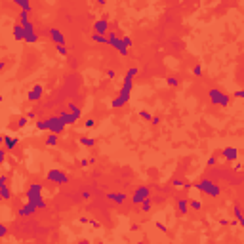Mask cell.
Returning a JSON list of instances; mask_svg holds the SVG:
<instances>
[{
  "label": "cell",
  "instance_id": "cell-17",
  "mask_svg": "<svg viewBox=\"0 0 244 244\" xmlns=\"http://www.w3.org/2000/svg\"><path fill=\"white\" fill-rule=\"evenodd\" d=\"M2 141H4V147L8 149V151L16 149V145L19 143V139H17V138H10V135H4V138H2Z\"/></svg>",
  "mask_w": 244,
  "mask_h": 244
},
{
  "label": "cell",
  "instance_id": "cell-38",
  "mask_svg": "<svg viewBox=\"0 0 244 244\" xmlns=\"http://www.w3.org/2000/svg\"><path fill=\"white\" fill-rule=\"evenodd\" d=\"M84 126H86V128H94V126H96V120H94V118H88Z\"/></svg>",
  "mask_w": 244,
  "mask_h": 244
},
{
  "label": "cell",
  "instance_id": "cell-50",
  "mask_svg": "<svg viewBox=\"0 0 244 244\" xmlns=\"http://www.w3.org/2000/svg\"><path fill=\"white\" fill-rule=\"evenodd\" d=\"M235 96H236V97H242V99H244V90H240V92H236Z\"/></svg>",
  "mask_w": 244,
  "mask_h": 244
},
{
  "label": "cell",
  "instance_id": "cell-10",
  "mask_svg": "<svg viewBox=\"0 0 244 244\" xmlns=\"http://www.w3.org/2000/svg\"><path fill=\"white\" fill-rule=\"evenodd\" d=\"M37 210H38V208H37V206H34L33 202H29V200H27V204H25V206H21V208H19V212H17V214H19V216H21V218H29V216H33V214H34V212H37Z\"/></svg>",
  "mask_w": 244,
  "mask_h": 244
},
{
  "label": "cell",
  "instance_id": "cell-29",
  "mask_svg": "<svg viewBox=\"0 0 244 244\" xmlns=\"http://www.w3.org/2000/svg\"><path fill=\"white\" fill-rule=\"evenodd\" d=\"M37 128H38V130H48V122H46V118L37 120Z\"/></svg>",
  "mask_w": 244,
  "mask_h": 244
},
{
  "label": "cell",
  "instance_id": "cell-26",
  "mask_svg": "<svg viewBox=\"0 0 244 244\" xmlns=\"http://www.w3.org/2000/svg\"><path fill=\"white\" fill-rule=\"evenodd\" d=\"M118 40H120V38L117 37V33L111 31V33H109V46H113V48H114V46L118 44Z\"/></svg>",
  "mask_w": 244,
  "mask_h": 244
},
{
  "label": "cell",
  "instance_id": "cell-43",
  "mask_svg": "<svg viewBox=\"0 0 244 244\" xmlns=\"http://www.w3.org/2000/svg\"><path fill=\"white\" fill-rule=\"evenodd\" d=\"M27 117H29V120H33V118H37V113H34V111H29Z\"/></svg>",
  "mask_w": 244,
  "mask_h": 244
},
{
  "label": "cell",
  "instance_id": "cell-40",
  "mask_svg": "<svg viewBox=\"0 0 244 244\" xmlns=\"http://www.w3.org/2000/svg\"><path fill=\"white\" fill-rule=\"evenodd\" d=\"M6 153H8V149H6V151H0V162H6Z\"/></svg>",
  "mask_w": 244,
  "mask_h": 244
},
{
  "label": "cell",
  "instance_id": "cell-22",
  "mask_svg": "<svg viewBox=\"0 0 244 244\" xmlns=\"http://www.w3.org/2000/svg\"><path fill=\"white\" fill-rule=\"evenodd\" d=\"M57 135H59V134H54V132H50V134L46 135V145L54 147L55 143H57Z\"/></svg>",
  "mask_w": 244,
  "mask_h": 244
},
{
  "label": "cell",
  "instance_id": "cell-36",
  "mask_svg": "<svg viewBox=\"0 0 244 244\" xmlns=\"http://www.w3.org/2000/svg\"><path fill=\"white\" fill-rule=\"evenodd\" d=\"M166 82H168L170 86H177V84H179V80H177L176 76H168V78H166Z\"/></svg>",
  "mask_w": 244,
  "mask_h": 244
},
{
  "label": "cell",
  "instance_id": "cell-32",
  "mask_svg": "<svg viewBox=\"0 0 244 244\" xmlns=\"http://www.w3.org/2000/svg\"><path fill=\"white\" fill-rule=\"evenodd\" d=\"M27 122H29V117H21V118L17 120V126H19V128H25Z\"/></svg>",
  "mask_w": 244,
  "mask_h": 244
},
{
  "label": "cell",
  "instance_id": "cell-8",
  "mask_svg": "<svg viewBox=\"0 0 244 244\" xmlns=\"http://www.w3.org/2000/svg\"><path fill=\"white\" fill-rule=\"evenodd\" d=\"M48 33H50V38L54 40V44H55V46H65V37H63V33L59 31V29L52 27Z\"/></svg>",
  "mask_w": 244,
  "mask_h": 244
},
{
  "label": "cell",
  "instance_id": "cell-14",
  "mask_svg": "<svg viewBox=\"0 0 244 244\" xmlns=\"http://www.w3.org/2000/svg\"><path fill=\"white\" fill-rule=\"evenodd\" d=\"M223 156H225L227 160L235 162L236 159H239V151H236L235 147H225V149H223Z\"/></svg>",
  "mask_w": 244,
  "mask_h": 244
},
{
  "label": "cell",
  "instance_id": "cell-13",
  "mask_svg": "<svg viewBox=\"0 0 244 244\" xmlns=\"http://www.w3.org/2000/svg\"><path fill=\"white\" fill-rule=\"evenodd\" d=\"M109 21L107 19H99L94 23V33H99V34H107V31H109Z\"/></svg>",
  "mask_w": 244,
  "mask_h": 244
},
{
  "label": "cell",
  "instance_id": "cell-5",
  "mask_svg": "<svg viewBox=\"0 0 244 244\" xmlns=\"http://www.w3.org/2000/svg\"><path fill=\"white\" fill-rule=\"evenodd\" d=\"M46 122H48V132H54V134H63V130H65V126H67L65 122L59 118V114L46 118Z\"/></svg>",
  "mask_w": 244,
  "mask_h": 244
},
{
  "label": "cell",
  "instance_id": "cell-53",
  "mask_svg": "<svg viewBox=\"0 0 244 244\" xmlns=\"http://www.w3.org/2000/svg\"><path fill=\"white\" fill-rule=\"evenodd\" d=\"M97 4L99 6H105V0H97Z\"/></svg>",
  "mask_w": 244,
  "mask_h": 244
},
{
  "label": "cell",
  "instance_id": "cell-4",
  "mask_svg": "<svg viewBox=\"0 0 244 244\" xmlns=\"http://www.w3.org/2000/svg\"><path fill=\"white\" fill-rule=\"evenodd\" d=\"M210 99H212L214 105H219V107H227L229 105V96L223 94V92L218 90V88H212L210 90Z\"/></svg>",
  "mask_w": 244,
  "mask_h": 244
},
{
  "label": "cell",
  "instance_id": "cell-18",
  "mask_svg": "<svg viewBox=\"0 0 244 244\" xmlns=\"http://www.w3.org/2000/svg\"><path fill=\"white\" fill-rule=\"evenodd\" d=\"M92 40L97 42V44H105V46H109V37H105V34L94 33V34H92Z\"/></svg>",
  "mask_w": 244,
  "mask_h": 244
},
{
  "label": "cell",
  "instance_id": "cell-47",
  "mask_svg": "<svg viewBox=\"0 0 244 244\" xmlns=\"http://www.w3.org/2000/svg\"><path fill=\"white\" fill-rule=\"evenodd\" d=\"M151 122L156 126V124H160V118H159V117H153V118H151Z\"/></svg>",
  "mask_w": 244,
  "mask_h": 244
},
{
  "label": "cell",
  "instance_id": "cell-7",
  "mask_svg": "<svg viewBox=\"0 0 244 244\" xmlns=\"http://www.w3.org/2000/svg\"><path fill=\"white\" fill-rule=\"evenodd\" d=\"M46 179H48V181H52V183H67L69 181V176L63 174L61 170H50L48 176H46Z\"/></svg>",
  "mask_w": 244,
  "mask_h": 244
},
{
  "label": "cell",
  "instance_id": "cell-39",
  "mask_svg": "<svg viewBox=\"0 0 244 244\" xmlns=\"http://www.w3.org/2000/svg\"><path fill=\"white\" fill-rule=\"evenodd\" d=\"M156 229H159L160 233H166V231H168V229H166V225H164V223H160V221L156 223Z\"/></svg>",
  "mask_w": 244,
  "mask_h": 244
},
{
  "label": "cell",
  "instance_id": "cell-51",
  "mask_svg": "<svg viewBox=\"0 0 244 244\" xmlns=\"http://www.w3.org/2000/svg\"><path fill=\"white\" fill-rule=\"evenodd\" d=\"M219 223H221V225H223V227H227V225H229V219H221V221H219Z\"/></svg>",
  "mask_w": 244,
  "mask_h": 244
},
{
  "label": "cell",
  "instance_id": "cell-49",
  "mask_svg": "<svg viewBox=\"0 0 244 244\" xmlns=\"http://www.w3.org/2000/svg\"><path fill=\"white\" fill-rule=\"evenodd\" d=\"M0 183H8V177H6L4 174H2V176H0Z\"/></svg>",
  "mask_w": 244,
  "mask_h": 244
},
{
  "label": "cell",
  "instance_id": "cell-9",
  "mask_svg": "<svg viewBox=\"0 0 244 244\" xmlns=\"http://www.w3.org/2000/svg\"><path fill=\"white\" fill-rule=\"evenodd\" d=\"M59 118L65 122L67 126H71V124H75V122L80 118V114H75V113H71V111L67 109V111H61V113H59Z\"/></svg>",
  "mask_w": 244,
  "mask_h": 244
},
{
  "label": "cell",
  "instance_id": "cell-52",
  "mask_svg": "<svg viewBox=\"0 0 244 244\" xmlns=\"http://www.w3.org/2000/svg\"><path fill=\"white\" fill-rule=\"evenodd\" d=\"M239 225H240V227H244V218H240V219H239Z\"/></svg>",
  "mask_w": 244,
  "mask_h": 244
},
{
  "label": "cell",
  "instance_id": "cell-46",
  "mask_svg": "<svg viewBox=\"0 0 244 244\" xmlns=\"http://www.w3.org/2000/svg\"><path fill=\"white\" fill-rule=\"evenodd\" d=\"M80 166H82V168H86V166H90V160H86V159H82V160H80Z\"/></svg>",
  "mask_w": 244,
  "mask_h": 244
},
{
  "label": "cell",
  "instance_id": "cell-21",
  "mask_svg": "<svg viewBox=\"0 0 244 244\" xmlns=\"http://www.w3.org/2000/svg\"><path fill=\"white\" fill-rule=\"evenodd\" d=\"M12 2L16 6H19L23 12H31V2H29V0H12Z\"/></svg>",
  "mask_w": 244,
  "mask_h": 244
},
{
  "label": "cell",
  "instance_id": "cell-1",
  "mask_svg": "<svg viewBox=\"0 0 244 244\" xmlns=\"http://www.w3.org/2000/svg\"><path fill=\"white\" fill-rule=\"evenodd\" d=\"M138 75V67H132V69H128V73L124 76V86H122V90H120V96L117 99H113V107H122V105H126L128 101H130V92H132V86H134V76Z\"/></svg>",
  "mask_w": 244,
  "mask_h": 244
},
{
  "label": "cell",
  "instance_id": "cell-19",
  "mask_svg": "<svg viewBox=\"0 0 244 244\" xmlns=\"http://www.w3.org/2000/svg\"><path fill=\"white\" fill-rule=\"evenodd\" d=\"M177 210H179V214H187L189 212V200L187 198H179L177 200Z\"/></svg>",
  "mask_w": 244,
  "mask_h": 244
},
{
  "label": "cell",
  "instance_id": "cell-16",
  "mask_svg": "<svg viewBox=\"0 0 244 244\" xmlns=\"http://www.w3.org/2000/svg\"><path fill=\"white\" fill-rule=\"evenodd\" d=\"M13 37H16V40H25V27L21 23L13 25Z\"/></svg>",
  "mask_w": 244,
  "mask_h": 244
},
{
  "label": "cell",
  "instance_id": "cell-27",
  "mask_svg": "<svg viewBox=\"0 0 244 244\" xmlns=\"http://www.w3.org/2000/svg\"><path fill=\"white\" fill-rule=\"evenodd\" d=\"M151 200H153V198H147V200H143V202L139 204V206H141V212H145V214H147V212L151 210Z\"/></svg>",
  "mask_w": 244,
  "mask_h": 244
},
{
  "label": "cell",
  "instance_id": "cell-30",
  "mask_svg": "<svg viewBox=\"0 0 244 244\" xmlns=\"http://www.w3.org/2000/svg\"><path fill=\"white\" fill-rule=\"evenodd\" d=\"M67 109H69L71 113H75V114H80V117H82V111L78 109V107H76L75 103H69V105H67Z\"/></svg>",
  "mask_w": 244,
  "mask_h": 244
},
{
  "label": "cell",
  "instance_id": "cell-44",
  "mask_svg": "<svg viewBox=\"0 0 244 244\" xmlns=\"http://www.w3.org/2000/svg\"><path fill=\"white\" fill-rule=\"evenodd\" d=\"M90 197H92V193H90V191H82V198H86V200H88Z\"/></svg>",
  "mask_w": 244,
  "mask_h": 244
},
{
  "label": "cell",
  "instance_id": "cell-37",
  "mask_svg": "<svg viewBox=\"0 0 244 244\" xmlns=\"http://www.w3.org/2000/svg\"><path fill=\"white\" fill-rule=\"evenodd\" d=\"M193 75H195V76H200V75H202V67H200V65L193 67Z\"/></svg>",
  "mask_w": 244,
  "mask_h": 244
},
{
  "label": "cell",
  "instance_id": "cell-31",
  "mask_svg": "<svg viewBox=\"0 0 244 244\" xmlns=\"http://www.w3.org/2000/svg\"><path fill=\"white\" fill-rule=\"evenodd\" d=\"M55 50H57V54H59V55H63V57H65V55L69 54L67 46H55Z\"/></svg>",
  "mask_w": 244,
  "mask_h": 244
},
{
  "label": "cell",
  "instance_id": "cell-25",
  "mask_svg": "<svg viewBox=\"0 0 244 244\" xmlns=\"http://www.w3.org/2000/svg\"><path fill=\"white\" fill-rule=\"evenodd\" d=\"M78 143H80V145H84V147H94V145H96V141L90 139V138H78Z\"/></svg>",
  "mask_w": 244,
  "mask_h": 244
},
{
  "label": "cell",
  "instance_id": "cell-28",
  "mask_svg": "<svg viewBox=\"0 0 244 244\" xmlns=\"http://www.w3.org/2000/svg\"><path fill=\"white\" fill-rule=\"evenodd\" d=\"M189 206H191V210L198 212L200 208H202V202H200V200H191V202H189Z\"/></svg>",
  "mask_w": 244,
  "mask_h": 244
},
{
  "label": "cell",
  "instance_id": "cell-15",
  "mask_svg": "<svg viewBox=\"0 0 244 244\" xmlns=\"http://www.w3.org/2000/svg\"><path fill=\"white\" fill-rule=\"evenodd\" d=\"M107 198L113 200V202H117V204H122L128 197L124 195V193H107Z\"/></svg>",
  "mask_w": 244,
  "mask_h": 244
},
{
  "label": "cell",
  "instance_id": "cell-6",
  "mask_svg": "<svg viewBox=\"0 0 244 244\" xmlns=\"http://www.w3.org/2000/svg\"><path fill=\"white\" fill-rule=\"evenodd\" d=\"M147 198H151L149 187H138V189L134 191V195H132V202H134L135 206H139L143 200H147Z\"/></svg>",
  "mask_w": 244,
  "mask_h": 244
},
{
  "label": "cell",
  "instance_id": "cell-35",
  "mask_svg": "<svg viewBox=\"0 0 244 244\" xmlns=\"http://www.w3.org/2000/svg\"><path fill=\"white\" fill-rule=\"evenodd\" d=\"M139 117H141L143 120H149V122H151V118H153V114H151V113H147V111H141V113H139Z\"/></svg>",
  "mask_w": 244,
  "mask_h": 244
},
{
  "label": "cell",
  "instance_id": "cell-20",
  "mask_svg": "<svg viewBox=\"0 0 244 244\" xmlns=\"http://www.w3.org/2000/svg\"><path fill=\"white\" fill-rule=\"evenodd\" d=\"M19 23L23 25V27H31V25H33L31 19H29V12H23V10L19 12Z\"/></svg>",
  "mask_w": 244,
  "mask_h": 244
},
{
  "label": "cell",
  "instance_id": "cell-45",
  "mask_svg": "<svg viewBox=\"0 0 244 244\" xmlns=\"http://www.w3.org/2000/svg\"><path fill=\"white\" fill-rule=\"evenodd\" d=\"M214 164H216V156H210L208 159V166H214Z\"/></svg>",
  "mask_w": 244,
  "mask_h": 244
},
{
  "label": "cell",
  "instance_id": "cell-33",
  "mask_svg": "<svg viewBox=\"0 0 244 244\" xmlns=\"http://www.w3.org/2000/svg\"><path fill=\"white\" fill-rule=\"evenodd\" d=\"M122 44H124L126 48H130V46L134 44V40H132L130 37H122Z\"/></svg>",
  "mask_w": 244,
  "mask_h": 244
},
{
  "label": "cell",
  "instance_id": "cell-48",
  "mask_svg": "<svg viewBox=\"0 0 244 244\" xmlns=\"http://www.w3.org/2000/svg\"><path fill=\"white\" fill-rule=\"evenodd\" d=\"M107 76H109V78H114V71L109 69V71H107Z\"/></svg>",
  "mask_w": 244,
  "mask_h": 244
},
{
  "label": "cell",
  "instance_id": "cell-2",
  "mask_svg": "<svg viewBox=\"0 0 244 244\" xmlns=\"http://www.w3.org/2000/svg\"><path fill=\"white\" fill-rule=\"evenodd\" d=\"M27 200L33 202L38 210H44L46 208V200H42V185L40 183H31V187L27 191Z\"/></svg>",
  "mask_w": 244,
  "mask_h": 244
},
{
  "label": "cell",
  "instance_id": "cell-11",
  "mask_svg": "<svg viewBox=\"0 0 244 244\" xmlns=\"http://www.w3.org/2000/svg\"><path fill=\"white\" fill-rule=\"evenodd\" d=\"M42 92H44V88H42V84H34L31 92H29V101H38V99L42 97Z\"/></svg>",
  "mask_w": 244,
  "mask_h": 244
},
{
  "label": "cell",
  "instance_id": "cell-42",
  "mask_svg": "<svg viewBox=\"0 0 244 244\" xmlns=\"http://www.w3.org/2000/svg\"><path fill=\"white\" fill-rule=\"evenodd\" d=\"M6 233H8V229H6V225H0V236H6Z\"/></svg>",
  "mask_w": 244,
  "mask_h": 244
},
{
  "label": "cell",
  "instance_id": "cell-3",
  "mask_svg": "<svg viewBox=\"0 0 244 244\" xmlns=\"http://www.w3.org/2000/svg\"><path fill=\"white\" fill-rule=\"evenodd\" d=\"M193 187H195L197 191H202V193H206V195H210V197H219V193H221L219 185L214 183L212 179H202V181L195 183Z\"/></svg>",
  "mask_w": 244,
  "mask_h": 244
},
{
  "label": "cell",
  "instance_id": "cell-34",
  "mask_svg": "<svg viewBox=\"0 0 244 244\" xmlns=\"http://www.w3.org/2000/svg\"><path fill=\"white\" fill-rule=\"evenodd\" d=\"M233 212H235V218H236V219L244 218V214H242V210H240V206H235V210H233Z\"/></svg>",
  "mask_w": 244,
  "mask_h": 244
},
{
  "label": "cell",
  "instance_id": "cell-12",
  "mask_svg": "<svg viewBox=\"0 0 244 244\" xmlns=\"http://www.w3.org/2000/svg\"><path fill=\"white\" fill-rule=\"evenodd\" d=\"M25 42H29V44H37L38 42V34L34 33V25L25 27Z\"/></svg>",
  "mask_w": 244,
  "mask_h": 244
},
{
  "label": "cell",
  "instance_id": "cell-23",
  "mask_svg": "<svg viewBox=\"0 0 244 244\" xmlns=\"http://www.w3.org/2000/svg\"><path fill=\"white\" fill-rule=\"evenodd\" d=\"M114 50H117V52H118V54H120L122 57H126V55H128V48H126L124 44H122V38L118 40V44L114 46Z\"/></svg>",
  "mask_w": 244,
  "mask_h": 244
},
{
  "label": "cell",
  "instance_id": "cell-41",
  "mask_svg": "<svg viewBox=\"0 0 244 244\" xmlns=\"http://www.w3.org/2000/svg\"><path fill=\"white\" fill-rule=\"evenodd\" d=\"M183 181H181V179H174V187H183Z\"/></svg>",
  "mask_w": 244,
  "mask_h": 244
},
{
  "label": "cell",
  "instance_id": "cell-24",
  "mask_svg": "<svg viewBox=\"0 0 244 244\" xmlns=\"http://www.w3.org/2000/svg\"><path fill=\"white\" fill-rule=\"evenodd\" d=\"M0 193H2V200H10V189L6 183H0Z\"/></svg>",
  "mask_w": 244,
  "mask_h": 244
}]
</instances>
